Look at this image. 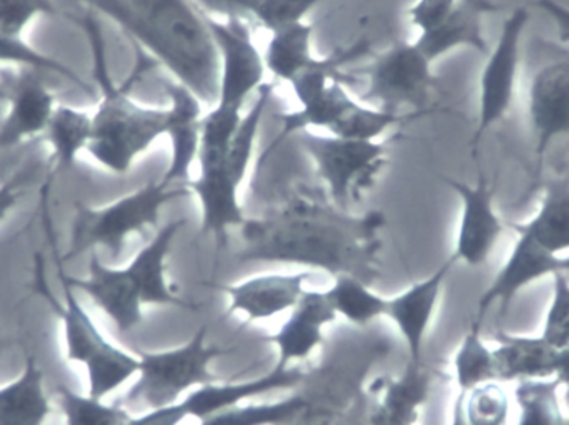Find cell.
Masks as SVG:
<instances>
[{"label": "cell", "mask_w": 569, "mask_h": 425, "mask_svg": "<svg viewBox=\"0 0 569 425\" xmlns=\"http://www.w3.org/2000/svg\"><path fill=\"white\" fill-rule=\"evenodd\" d=\"M383 226L380 210L353 214L335 206L328 196L297 193L273 212L247 217L240 226L237 260L300 264L373 284L380 277Z\"/></svg>", "instance_id": "obj_1"}, {"label": "cell", "mask_w": 569, "mask_h": 425, "mask_svg": "<svg viewBox=\"0 0 569 425\" xmlns=\"http://www.w3.org/2000/svg\"><path fill=\"white\" fill-rule=\"evenodd\" d=\"M133 45L189 87L203 105L219 99V53L192 0H92Z\"/></svg>", "instance_id": "obj_2"}, {"label": "cell", "mask_w": 569, "mask_h": 425, "mask_svg": "<svg viewBox=\"0 0 569 425\" xmlns=\"http://www.w3.org/2000/svg\"><path fill=\"white\" fill-rule=\"evenodd\" d=\"M80 27L89 40L93 82L99 90L87 153L110 173L126 175L136 160L167 132L169 107L142 105L132 97L133 87L159 63L136 47V65L130 75L117 85L110 73L106 40L99 23L92 16H86L80 19Z\"/></svg>", "instance_id": "obj_3"}, {"label": "cell", "mask_w": 569, "mask_h": 425, "mask_svg": "<svg viewBox=\"0 0 569 425\" xmlns=\"http://www.w3.org/2000/svg\"><path fill=\"white\" fill-rule=\"evenodd\" d=\"M186 224L187 220H173L160 227L156 236L123 267L102 263L97 251H93L86 277L63 273V261L59 257L57 267L60 281L89 296L112 320L120 333H129L142 323L146 306L197 311L199 307L180 296L176 284L170 283L167 276L170 247Z\"/></svg>", "instance_id": "obj_4"}, {"label": "cell", "mask_w": 569, "mask_h": 425, "mask_svg": "<svg viewBox=\"0 0 569 425\" xmlns=\"http://www.w3.org/2000/svg\"><path fill=\"white\" fill-rule=\"evenodd\" d=\"M273 89L276 87L272 83L266 82L257 90L256 102L243 115L223 162L210 169H200L199 179L187 183L190 192L199 199L202 209L200 231L216 237L220 246L227 243L230 227H240L246 223L239 190L252 162L259 129L272 99Z\"/></svg>", "instance_id": "obj_5"}, {"label": "cell", "mask_w": 569, "mask_h": 425, "mask_svg": "<svg viewBox=\"0 0 569 425\" xmlns=\"http://www.w3.org/2000/svg\"><path fill=\"white\" fill-rule=\"evenodd\" d=\"M33 283H36L37 293L49 303L50 310H53L62 323L67 361L86 367L87 381H89L87 394L90 397L103 399L139 373V357L107 341L92 317L83 310L69 284L60 281L66 293L63 301L53 296L47 283L40 256H37Z\"/></svg>", "instance_id": "obj_6"}, {"label": "cell", "mask_w": 569, "mask_h": 425, "mask_svg": "<svg viewBox=\"0 0 569 425\" xmlns=\"http://www.w3.org/2000/svg\"><path fill=\"white\" fill-rule=\"evenodd\" d=\"M190 195L189 185H167L162 180H153L107 205H77L70 227V246L60 260L70 261L99 247L109 251L110 256L119 257L132 234L159 224L163 206Z\"/></svg>", "instance_id": "obj_7"}, {"label": "cell", "mask_w": 569, "mask_h": 425, "mask_svg": "<svg viewBox=\"0 0 569 425\" xmlns=\"http://www.w3.org/2000/svg\"><path fill=\"white\" fill-rule=\"evenodd\" d=\"M301 150L313 162L327 196L338 209L350 212L367 195L381 170L387 166V152L390 143L403 139L393 135L388 142L378 140H347L305 130L295 135Z\"/></svg>", "instance_id": "obj_8"}, {"label": "cell", "mask_w": 569, "mask_h": 425, "mask_svg": "<svg viewBox=\"0 0 569 425\" xmlns=\"http://www.w3.org/2000/svg\"><path fill=\"white\" fill-rule=\"evenodd\" d=\"M207 333L209 326L203 324L189 343L176 350L140 351L139 377L127 391L123 404L159 409L180 403V396L192 387L216 383L210 364L230 350L207 343Z\"/></svg>", "instance_id": "obj_9"}, {"label": "cell", "mask_w": 569, "mask_h": 425, "mask_svg": "<svg viewBox=\"0 0 569 425\" xmlns=\"http://www.w3.org/2000/svg\"><path fill=\"white\" fill-rule=\"evenodd\" d=\"M431 63L415 42L398 40L377 53L365 69L357 70L367 79L360 99L391 112L410 107L411 112L431 115L435 113L431 102L440 89V79L431 72Z\"/></svg>", "instance_id": "obj_10"}, {"label": "cell", "mask_w": 569, "mask_h": 425, "mask_svg": "<svg viewBox=\"0 0 569 425\" xmlns=\"http://www.w3.org/2000/svg\"><path fill=\"white\" fill-rule=\"evenodd\" d=\"M203 20L219 53V99L213 107L242 112L250 93L266 83L263 53L253 42L249 20H222L207 13Z\"/></svg>", "instance_id": "obj_11"}, {"label": "cell", "mask_w": 569, "mask_h": 425, "mask_svg": "<svg viewBox=\"0 0 569 425\" xmlns=\"http://www.w3.org/2000/svg\"><path fill=\"white\" fill-rule=\"evenodd\" d=\"M530 12L527 7H518L501 26L497 45L487 55L480 77V113L471 146L477 153L478 145L491 127L500 123L510 113L517 92L520 72L521 40L527 30Z\"/></svg>", "instance_id": "obj_12"}, {"label": "cell", "mask_w": 569, "mask_h": 425, "mask_svg": "<svg viewBox=\"0 0 569 425\" xmlns=\"http://www.w3.org/2000/svg\"><path fill=\"white\" fill-rule=\"evenodd\" d=\"M42 75L27 67L0 70V99L7 107L0 122V149H16L46 132L57 100Z\"/></svg>", "instance_id": "obj_13"}, {"label": "cell", "mask_w": 569, "mask_h": 425, "mask_svg": "<svg viewBox=\"0 0 569 425\" xmlns=\"http://www.w3.org/2000/svg\"><path fill=\"white\" fill-rule=\"evenodd\" d=\"M443 182L460 196L461 216L457 241L451 257L455 263L470 267L487 263L505 231V223L495 210V189L483 172H478L477 183L443 179Z\"/></svg>", "instance_id": "obj_14"}, {"label": "cell", "mask_w": 569, "mask_h": 425, "mask_svg": "<svg viewBox=\"0 0 569 425\" xmlns=\"http://www.w3.org/2000/svg\"><path fill=\"white\" fill-rule=\"evenodd\" d=\"M560 273H569V254L551 253L530 234L517 233V241L511 247L510 256L478 300L475 320L485 323V316L495 304H498L500 316H503L521 291L537 281L548 276L553 277Z\"/></svg>", "instance_id": "obj_15"}, {"label": "cell", "mask_w": 569, "mask_h": 425, "mask_svg": "<svg viewBox=\"0 0 569 425\" xmlns=\"http://www.w3.org/2000/svg\"><path fill=\"white\" fill-rule=\"evenodd\" d=\"M527 112L537 139L541 173L550 146L569 135V59L553 60L537 70L528 85Z\"/></svg>", "instance_id": "obj_16"}, {"label": "cell", "mask_w": 569, "mask_h": 425, "mask_svg": "<svg viewBox=\"0 0 569 425\" xmlns=\"http://www.w3.org/2000/svg\"><path fill=\"white\" fill-rule=\"evenodd\" d=\"M453 257H448L431 276L411 284L403 293L388 297L385 316L398 327L408 347L410 363L423 366L425 340L440 303L445 281L455 266Z\"/></svg>", "instance_id": "obj_17"}, {"label": "cell", "mask_w": 569, "mask_h": 425, "mask_svg": "<svg viewBox=\"0 0 569 425\" xmlns=\"http://www.w3.org/2000/svg\"><path fill=\"white\" fill-rule=\"evenodd\" d=\"M313 276L311 271L300 273H269L249 277L237 284H216V290L229 296L227 316L242 313L247 323L272 320L293 310L303 296V284Z\"/></svg>", "instance_id": "obj_18"}, {"label": "cell", "mask_w": 569, "mask_h": 425, "mask_svg": "<svg viewBox=\"0 0 569 425\" xmlns=\"http://www.w3.org/2000/svg\"><path fill=\"white\" fill-rule=\"evenodd\" d=\"M166 92L170 99L166 135L172 145V156L169 169L160 180L167 185H187L190 169L199 156L203 102L180 82H167Z\"/></svg>", "instance_id": "obj_19"}, {"label": "cell", "mask_w": 569, "mask_h": 425, "mask_svg": "<svg viewBox=\"0 0 569 425\" xmlns=\"http://www.w3.org/2000/svg\"><path fill=\"white\" fill-rule=\"evenodd\" d=\"M337 317L325 293L305 291L282 327L266 337L279 351L277 366L290 367L291 363L308 360L325 343L323 327Z\"/></svg>", "instance_id": "obj_20"}, {"label": "cell", "mask_w": 569, "mask_h": 425, "mask_svg": "<svg viewBox=\"0 0 569 425\" xmlns=\"http://www.w3.org/2000/svg\"><path fill=\"white\" fill-rule=\"evenodd\" d=\"M498 9L500 7L495 0H458L445 22L430 32L420 33L415 45L430 62L460 47H468L487 57L490 47L485 37L483 23L487 16L498 12Z\"/></svg>", "instance_id": "obj_21"}, {"label": "cell", "mask_w": 569, "mask_h": 425, "mask_svg": "<svg viewBox=\"0 0 569 425\" xmlns=\"http://www.w3.org/2000/svg\"><path fill=\"white\" fill-rule=\"evenodd\" d=\"M305 377H307L305 371L297 370V367L276 366L266 376L243 381V383L203 384L199 389L192 391L182 401V404L186 407L187 416L202 423L203 419L213 416V414L240 406L243 401L276 393V391L291 389V387L303 383Z\"/></svg>", "instance_id": "obj_22"}, {"label": "cell", "mask_w": 569, "mask_h": 425, "mask_svg": "<svg viewBox=\"0 0 569 425\" xmlns=\"http://www.w3.org/2000/svg\"><path fill=\"white\" fill-rule=\"evenodd\" d=\"M343 83V80H330V83L320 92L313 93L300 102V109L293 110V112L276 113V120L282 125V129L260 156V166L283 145L284 140L297 135V133L311 129H325L330 132L331 127L340 122L341 117L357 102L351 99Z\"/></svg>", "instance_id": "obj_23"}, {"label": "cell", "mask_w": 569, "mask_h": 425, "mask_svg": "<svg viewBox=\"0 0 569 425\" xmlns=\"http://www.w3.org/2000/svg\"><path fill=\"white\" fill-rule=\"evenodd\" d=\"M497 357L500 383H521V381L550 380L555 374V360L558 347L548 343L543 336L510 334L498 331Z\"/></svg>", "instance_id": "obj_24"}, {"label": "cell", "mask_w": 569, "mask_h": 425, "mask_svg": "<svg viewBox=\"0 0 569 425\" xmlns=\"http://www.w3.org/2000/svg\"><path fill=\"white\" fill-rule=\"evenodd\" d=\"M50 411L42 367L27 357L19 377L0 387V425H43Z\"/></svg>", "instance_id": "obj_25"}, {"label": "cell", "mask_w": 569, "mask_h": 425, "mask_svg": "<svg viewBox=\"0 0 569 425\" xmlns=\"http://www.w3.org/2000/svg\"><path fill=\"white\" fill-rule=\"evenodd\" d=\"M90 136H92V112L57 103L42 135L43 142L49 146L53 170L57 172L69 170L76 163L77 156L87 152Z\"/></svg>", "instance_id": "obj_26"}, {"label": "cell", "mask_w": 569, "mask_h": 425, "mask_svg": "<svg viewBox=\"0 0 569 425\" xmlns=\"http://www.w3.org/2000/svg\"><path fill=\"white\" fill-rule=\"evenodd\" d=\"M315 27L317 22H298L272 33L263 59L276 79L290 83L298 73L323 65L327 57L318 59L311 50Z\"/></svg>", "instance_id": "obj_27"}, {"label": "cell", "mask_w": 569, "mask_h": 425, "mask_svg": "<svg viewBox=\"0 0 569 425\" xmlns=\"http://www.w3.org/2000/svg\"><path fill=\"white\" fill-rule=\"evenodd\" d=\"M515 233H527L555 254L569 251V183L547 186L540 209L525 223H510Z\"/></svg>", "instance_id": "obj_28"}, {"label": "cell", "mask_w": 569, "mask_h": 425, "mask_svg": "<svg viewBox=\"0 0 569 425\" xmlns=\"http://www.w3.org/2000/svg\"><path fill=\"white\" fill-rule=\"evenodd\" d=\"M481 327L483 323L473 320L455 354L453 371L458 393H468L488 383H500L497 357L493 350L485 343Z\"/></svg>", "instance_id": "obj_29"}, {"label": "cell", "mask_w": 569, "mask_h": 425, "mask_svg": "<svg viewBox=\"0 0 569 425\" xmlns=\"http://www.w3.org/2000/svg\"><path fill=\"white\" fill-rule=\"evenodd\" d=\"M323 293L335 313L355 326H368L378 317L385 316L387 311L388 297L375 293L370 290V284L350 274L335 277L330 290Z\"/></svg>", "instance_id": "obj_30"}, {"label": "cell", "mask_w": 569, "mask_h": 425, "mask_svg": "<svg viewBox=\"0 0 569 425\" xmlns=\"http://www.w3.org/2000/svg\"><path fill=\"white\" fill-rule=\"evenodd\" d=\"M560 387L555 377L517 383L515 401L520 413L515 425H569L558 397Z\"/></svg>", "instance_id": "obj_31"}, {"label": "cell", "mask_w": 569, "mask_h": 425, "mask_svg": "<svg viewBox=\"0 0 569 425\" xmlns=\"http://www.w3.org/2000/svg\"><path fill=\"white\" fill-rule=\"evenodd\" d=\"M56 401L66 425H129L133 417L119 404L109 406L103 399L82 396L63 384L56 387Z\"/></svg>", "instance_id": "obj_32"}, {"label": "cell", "mask_w": 569, "mask_h": 425, "mask_svg": "<svg viewBox=\"0 0 569 425\" xmlns=\"http://www.w3.org/2000/svg\"><path fill=\"white\" fill-rule=\"evenodd\" d=\"M310 401L305 396L288 397L276 403L236 406L207 417L200 425H288Z\"/></svg>", "instance_id": "obj_33"}, {"label": "cell", "mask_w": 569, "mask_h": 425, "mask_svg": "<svg viewBox=\"0 0 569 425\" xmlns=\"http://www.w3.org/2000/svg\"><path fill=\"white\" fill-rule=\"evenodd\" d=\"M0 65L2 67H27V69L39 70L43 73H56L62 79L69 80L73 85L90 92L92 87L73 72L69 65L53 59L52 55L40 52L36 47L27 42L26 37H13L0 32Z\"/></svg>", "instance_id": "obj_34"}, {"label": "cell", "mask_w": 569, "mask_h": 425, "mask_svg": "<svg viewBox=\"0 0 569 425\" xmlns=\"http://www.w3.org/2000/svg\"><path fill=\"white\" fill-rule=\"evenodd\" d=\"M56 13L52 0H0V32L23 37L33 20Z\"/></svg>", "instance_id": "obj_35"}, {"label": "cell", "mask_w": 569, "mask_h": 425, "mask_svg": "<svg viewBox=\"0 0 569 425\" xmlns=\"http://www.w3.org/2000/svg\"><path fill=\"white\" fill-rule=\"evenodd\" d=\"M323 0H260L253 19L270 33L293 23L303 22L305 16Z\"/></svg>", "instance_id": "obj_36"}, {"label": "cell", "mask_w": 569, "mask_h": 425, "mask_svg": "<svg viewBox=\"0 0 569 425\" xmlns=\"http://www.w3.org/2000/svg\"><path fill=\"white\" fill-rule=\"evenodd\" d=\"M569 323V281L567 274L560 273L553 276V296L550 307L545 316L543 331L541 336L558 347L561 334Z\"/></svg>", "instance_id": "obj_37"}, {"label": "cell", "mask_w": 569, "mask_h": 425, "mask_svg": "<svg viewBox=\"0 0 569 425\" xmlns=\"http://www.w3.org/2000/svg\"><path fill=\"white\" fill-rule=\"evenodd\" d=\"M457 3L458 0H417L408 9V16L420 33L430 32L445 22Z\"/></svg>", "instance_id": "obj_38"}, {"label": "cell", "mask_w": 569, "mask_h": 425, "mask_svg": "<svg viewBox=\"0 0 569 425\" xmlns=\"http://www.w3.org/2000/svg\"><path fill=\"white\" fill-rule=\"evenodd\" d=\"M200 12L222 20H252L260 0H192Z\"/></svg>", "instance_id": "obj_39"}, {"label": "cell", "mask_w": 569, "mask_h": 425, "mask_svg": "<svg viewBox=\"0 0 569 425\" xmlns=\"http://www.w3.org/2000/svg\"><path fill=\"white\" fill-rule=\"evenodd\" d=\"M189 419L182 401L172 406L159 407V409H150L149 413L139 417H132L130 425H180L183 421Z\"/></svg>", "instance_id": "obj_40"}, {"label": "cell", "mask_w": 569, "mask_h": 425, "mask_svg": "<svg viewBox=\"0 0 569 425\" xmlns=\"http://www.w3.org/2000/svg\"><path fill=\"white\" fill-rule=\"evenodd\" d=\"M538 9L543 10L555 26H557L558 39L563 43H569V7L558 2V0H535Z\"/></svg>", "instance_id": "obj_41"}, {"label": "cell", "mask_w": 569, "mask_h": 425, "mask_svg": "<svg viewBox=\"0 0 569 425\" xmlns=\"http://www.w3.org/2000/svg\"><path fill=\"white\" fill-rule=\"evenodd\" d=\"M290 425H341V419L335 411L328 407H313L310 403Z\"/></svg>", "instance_id": "obj_42"}, {"label": "cell", "mask_w": 569, "mask_h": 425, "mask_svg": "<svg viewBox=\"0 0 569 425\" xmlns=\"http://www.w3.org/2000/svg\"><path fill=\"white\" fill-rule=\"evenodd\" d=\"M20 193H22V183L19 176H13L0 185V223L16 209Z\"/></svg>", "instance_id": "obj_43"}, {"label": "cell", "mask_w": 569, "mask_h": 425, "mask_svg": "<svg viewBox=\"0 0 569 425\" xmlns=\"http://www.w3.org/2000/svg\"><path fill=\"white\" fill-rule=\"evenodd\" d=\"M555 380L561 387L567 389L569 396V343L558 347L557 360H555Z\"/></svg>", "instance_id": "obj_44"}, {"label": "cell", "mask_w": 569, "mask_h": 425, "mask_svg": "<svg viewBox=\"0 0 569 425\" xmlns=\"http://www.w3.org/2000/svg\"><path fill=\"white\" fill-rule=\"evenodd\" d=\"M569 343V323L568 326L565 327L563 334H561L560 343H558V347L565 346V344Z\"/></svg>", "instance_id": "obj_45"}, {"label": "cell", "mask_w": 569, "mask_h": 425, "mask_svg": "<svg viewBox=\"0 0 569 425\" xmlns=\"http://www.w3.org/2000/svg\"><path fill=\"white\" fill-rule=\"evenodd\" d=\"M368 425H391V424L378 423V421L368 419Z\"/></svg>", "instance_id": "obj_46"}]
</instances>
